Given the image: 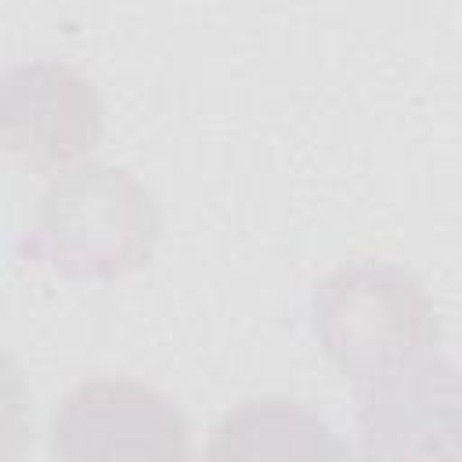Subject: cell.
<instances>
[{
    "instance_id": "cell-1",
    "label": "cell",
    "mask_w": 462,
    "mask_h": 462,
    "mask_svg": "<svg viewBox=\"0 0 462 462\" xmlns=\"http://www.w3.org/2000/svg\"><path fill=\"white\" fill-rule=\"evenodd\" d=\"M159 235V202L137 177L83 162L61 170L40 195L22 256L65 278L116 282L152 260Z\"/></svg>"
},
{
    "instance_id": "cell-2",
    "label": "cell",
    "mask_w": 462,
    "mask_h": 462,
    "mask_svg": "<svg viewBox=\"0 0 462 462\" xmlns=\"http://www.w3.org/2000/svg\"><path fill=\"white\" fill-rule=\"evenodd\" d=\"M310 325L325 357L357 386L437 350L440 321L415 274L386 260L332 271L310 296Z\"/></svg>"
},
{
    "instance_id": "cell-3",
    "label": "cell",
    "mask_w": 462,
    "mask_h": 462,
    "mask_svg": "<svg viewBox=\"0 0 462 462\" xmlns=\"http://www.w3.org/2000/svg\"><path fill=\"white\" fill-rule=\"evenodd\" d=\"M188 422L148 383L101 375L72 386L51 419V455L61 462L184 458Z\"/></svg>"
},
{
    "instance_id": "cell-4",
    "label": "cell",
    "mask_w": 462,
    "mask_h": 462,
    "mask_svg": "<svg viewBox=\"0 0 462 462\" xmlns=\"http://www.w3.org/2000/svg\"><path fill=\"white\" fill-rule=\"evenodd\" d=\"M105 134L97 87L65 61H22L0 72V148L54 173L87 159Z\"/></svg>"
},
{
    "instance_id": "cell-5",
    "label": "cell",
    "mask_w": 462,
    "mask_h": 462,
    "mask_svg": "<svg viewBox=\"0 0 462 462\" xmlns=\"http://www.w3.org/2000/svg\"><path fill=\"white\" fill-rule=\"evenodd\" d=\"M361 451L368 458H458L462 390L458 372L440 350L357 386Z\"/></svg>"
},
{
    "instance_id": "cell-6",
    "label": "cell",
    "mask_w": 462,
    "mask_h": 462,
    "mask_svg": "<svg viewBox=\"0 0 462 462\" xmlns=\"http://www.w3.org/2000/svg\"><path fill=\"white\" fill-rule=\"evenodd\" d=\"M206 458H346V444L300 401L263 397L245 401L224 415L206 444Z\"/></svg>"
},
{
    "instance_id": "cell-7",
    "label": "cell",
    "mask_w": 462,
    "mask_h": 462,
    "mask_svg": "<svg viewBox=\"0 0 462 462\" xmlns=\"http://www.w3.org/2000/svg\"><path fill=\"white\" fill-rule=\"evenodd\" d=\"M32 440V411H29V386L22 368L0 346V462L18 458Z\"/></svg>"
}]
</instances>
